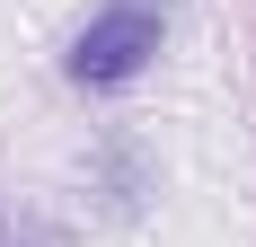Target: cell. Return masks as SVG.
<instances>
[{"mask_svg":"<svg viewBox=\"0 0 256 247\" xmlns=\"http://www.w3.org/2000/svg\"><path fill=\"white\" fill-rule=\"evenodd\" d=\"M159 36H168V0H106L71 44V80L80 88H124L132 71H150Z\"/></svg>","mask_w":256,"mask_h":247,"instance_id":"6da1fadb","label":"cell"}]
</instances>
